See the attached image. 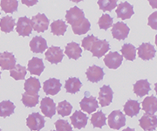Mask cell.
<instances>
[{"instance_id": "obj_16", "label": "cell", "mask_w": 157, "mask_h": 131, "mask_svg": "<svg viewBox=\"0 0 157 131\" xmlns=\"http://www.w3.org/2000/svg\"><path fill=\"white\" fill-rule=\"evenodd\" d=\"M134 6L130 5L128 2H123L121 3L117 6V10H116V14L117 17L121 18L122 20L129 19L130 17L134 15Z\"/></svg>"}, {"instance_id": "obj_44", "label": "cell", "mask_w": 157, "mask_h": 131, "mask_svg": "<svg viewBox=\"0 0 157 131\" xmlns=\"http://www.w3.org/2000/svg\"><path fill=\"white\" fill-rule=\"evenodd\" d=\"M148 2H149V4H150V6H152V8H154V9H155L157 7V0H148Z\"/></svg>"}, {"instance_id": "obj_15", "label": "cell", "mask_w": 157, "mask_h": 131, "mask_svg": "<svg viewBox=\"0 0 157 131\" xmlns=\"http://www.w3.org/2000/svg\"><path fill=\"white\" fill-rule=\"evenodd\" d=\"M70 120H71V122H72V125L73 126V128L80 129H83L86 126L88 117L83 112L77 110L73 113V114L71 115Z\"/></svg>"}, {"instance_id": "obj_13", "label": "cell", "mask_w": 157, "mask_h": 131, "mask_svg": "<svg viewBox=\"0 0 157 131\" xmlns=\"http://www.w3.org/2000/svg\"><path fill=\"white\" fill-rule=\"evenodd\" d=\"M61 89V82L55 78H51L45 80L43 85V90L46 94L55 95Z\"/></svg>"}, {"instance_id": "obj_12", "label": "cell", "mask_w": 157, "mask_h": 131, "mask_svg": "<svg viewBox=\"0 0 157 131\" xmlns=\"http://www.w3.org/2000/svg\"><path fill=\"white\" fill-rule=\"evenodd\" d=\"M113 92L109 86L104 85L103 87H101L99 93V101L101 107L104 108L110 105L113 101Z\"/></svg>"}, {"instance_id": "obj_24", "label": "cell", "mask_w": 157, "mask_h": 131, "mask_svg": "<svg viewBox=\"0 0 157 131\" xmlns=\"http://www.w3.org/2000/svg\"><path fill=\"white\" fill-rule=\"evenodd\" d=\"M91 28V24L89 20L86 17H83L81 20H79L78 23L72 25V29L73 33L76 35H83L86 33Z\"/></svg>"}, {"instance_id": "obj_23", "label": "cell", "mask_w": 157, "mask_h": 131, "mask_svg": "<svg viewBox=\"0 0 157 131\" xmlns=\"http://www.w3.org/2000/svg\"><path fill=\"white\" fill-rule=\"evenodd\" d=\"M150 91V83L147 80H140L134 85V93L139 97H143Z\"/></svg>"}, {"instance_id": "obj_2", "label": "cell", "mask_w": 157, "mask_h": 131, "mask_svg": "<svg viewBox=\"0 0 157 131\" xmlns=\"http://www.w3.org/2000/svg\"><path fill=\"white\" fill-rule=\"evenodd\" d=\"M79 106L82 111L87 114H92L99 108V104L94 96L90 95L88 92L85 93V97L80 101Z\"/></svg>"}, {"instance_id": "obj_33", "label": "cell", "mask_w": 157, "mask_h": 131, "mask_svg": "<svg viewBox=\"0 0 157 131\" xmlns=\"http://www.w3.org/2000/svg\"><path fill=\"white\" fill-rule=\"evenodd\" d=\"M91 123L94 128L101 129L103 126L107 124V117L105 114L101 111H98L92 115L91 117Z\"/></svg>"}, {"instance_id": "obj_7", "label": "cell", "mask_w": 157, "mask_h": 131, "mask_svg": "<svg viewBox=\"0 0 157 131\" xmlns=\"http://www.w3.org/2000/svg\"><path fill=\"white\" fill-rule=\"evenodd\" d=\"M123 57L117 52H108L104 58V63L108 68L117 69L122 64Z\"/></svg>"}, {"instance_id": "obj_14", "label": "cell", "mask_w": 157, "mask_h": 131, "mask_svg": "<svg viewBox=\"0 0 157 131\" xmlns=\"http://www.w3.org/2000/svg\"><path fill=\"white\" fill-rule=\"evenodd\" d=\"M138 56L143 60H152L155 55V49L150 43H143L141 44L138 49Z\"/></svg>"}, {"instance_id": "obj_46", "label": "cell", "mask_w": 157, "mask_h": 131, "mask_svg": "<svg viewBox=\"0 0 157 131\" xmlns=\"http://www.w3.org/2000/svg\"><path fill=\"white\" fill-rule=\"evenodd\" d=\"M72 2H73V3H79V2H81L82 0H71Z\"/></svg>"}, {"instance_id": "obj_47", "label": "cell", "mask_w": 157, "mask_h": 131, "mask_svg": "<svg viewBox=\"0 0 157 131\" xmlns=\"http://www.w3.org/2000/svg\"><path fill=\"white\" fill-rule=\"evenodd\" d=\"M0 78H1V72H0Z\"/></svg>"}, {"instance_id": "obj_18", "label": "cell", "mask_w": 157, "mask_h": 131, "mask_svg": "<svg viewBox=\"0 0 157 131\" xmlns=\"http://www.w3.org/2000/svg\"><path fill=\"white\" fill-rule=\"evenodd\" d=\"M83 17H85L84 12L79 9L77 6L72 7L70 10H68L66 14V19L68 24L71 25L74 24L78 23L79 20H81Z\"/></svg>"}, {"instance_id": "obj_37", "label": "cell", "mask_w": 157, "mask_h": 131, "mask_svg": "<svg viewBox=\"0 0 157 131\" xmlns=\"http://www.w3.org/2000/svg\"><path fill=\"white\" fill-rule=\"evenodd\" d=\"M56 108L58 114H60L63 117H65V116H67L69 114H71L73 106L67 101H62L60 102H59L58 107Z\"/></svg>"}, {"instance_id": "obj_3", "label": "cell", "mask_w": 157, "mask_h": 131, "mask_svg": "<svg viewBox=\"0 0 157 131\" xmlns=\"http://www.w3.org/2000/svg\"><path fill=\"white\" fill-rule=\"evenodd\" d=\"M32 27L37 33H44L48 29L49 19L43 13H39L35 15L31 19Z\"/></svg>"}, {"instance_id": "obj_28", "label": "cell", "mask_w": 157, "mask_h": 131, "mask_svg": "<svg viewBox=\"0 0 157 131\" xmlns=\"http://www.w3.org/2000/svg\"><path fill=\"white\" fill-rule=\"evenodd\" d=\"M81 87H82V83L78 78L71 77L66 81L65 88L69 94H76L80 90Z\"/></svg>"}, {"instance_id": "obj_41", "label": "cell", "mask_w": 157, "mask_h": 131, "mask_svg": "<svg viewBox=\"0 0 157 131\" xmlns=\"http://www.w3.org/2000/svg\"><path fill=\"white\" fill-rule=\"evenodd\" d=\"M97 40H98L97 37L94 36V35H89V36H87V37H86V38L83 39V40H82V45L81 46H82V47L84 48L85 50L90 51L92 45Z\"/></svg>"}, {"instance_id": "obj_49", "label": "cell", "mask_w": 157, "mask_h": 131, "mask_svg": "<svg viewBox=\"0 0 157 131\" xmlns=\"http://www.w3.org/2000/svg\"><path fill=\"white\" fill-rule=\"evenodd\" d=\"M0 131H1V129H0Z\"/></svg>"}, {"instance_id": "obj_32", "label": "cell", "mask_w": 157, "mask_h": 131, "mask_svg": "<svg viewBox=\"0 0 157 131\" xmlns=\"http://www.w3.org/2000/svg\"><path fill=\"white\" fill-rule=\"evenodd\" d=\"M15 105L11 101H4L0 102V116L1 117H8L14 113Z\"/></svg>"}, {"instance_id": "obj_20", "label": "cell", "mask_w": 157, "mask_h": 131, "mask_svg": "<svg viewBox=\"0 0 157 131\" xmlns=\"http://www.w3.org/2000/svg\"><path fill=\"white\" fill-rule=\"evenodd\" d=\"M30 48L35 53H42L47 49V42L44 38L35 36L30 42Z\"/></svg>"}, {"instance_id": "obj_5", "label": "cell", "mask_w": 157, "mask_h": 131, "mask_svg": "<svg viewBox=\"0 0 157 131\" xmlns=\"http://www.w3.org/2000/svg\"><path fill=\"white\" fill-rule=\"evenodd\" d=\"M110 46L109 43L106 40H98L94 42L91 46L90 52H92L93 56L97 58H101L106 54L107 52L109 51Z\"/></svg>"}, {"instance_id": "obj_29", "label": "cell", "mask_w": 157, "mask_h": 131, "mask_svg": "<svg viewBox=\"0 0 157 131\" xmlns=\"http://www.w3.org/2000/svg\"><path fill=\"white\" fill-rule=\"evenodd\" d=\"M67 30V25L63 20H55L51 25V32L53 35L63 36Z\"/></svg>"}, {"instance_id": "obj_35", "label": "cell", "mask_w": 157, "mask_h": 131, "mask_svg": "<svg viewBox=\"0 0 157 131\" xmlns=\"http://www.w3.org/2000/svg\"><path fill=\"white\" fill-rule=\"evenodd\" d=\"M0 6L6 13H13L17 10V0H1Z\"/></svg>"}, {"instance_id": "obj_22", "label": "cell", "mask_w": 157, "mask_h": 131, "mask_svg": "<svg viewBox=\"0 0 157 131\" xmlns=\"http://www.w3.org/2000/svg\"><path fill=\"white\" fill-rule=\"evenodd\" d=\"M65 53L67 54V56L69 59L78 60V59L81 57L82 49H81L80 46L78 44H77L76 42H71L66 46Z\"/></svg>"}, {"instance_id": "obj_21", "label": "cell", "mask_w": 157, "mask_h": 131, "mask_svg": "<svg viewBox=\"0 0 157 131\" xmlns=\"http://www.w3.org/2000/svg\"><path fill=\"white\" fill-rule=\"evenodd\" d=\"M45 69V65L41 59L37 57H33L31 60H29L27 70L31 73V74H34L39 76L41 73Z\"/></svg>"}, {"instance_id": "obj_27", "label": "cell", "mask_w": 157, "mask_h": 131, "mask_svg": "<svg viewBox=\"0 0 157 131\" xmlns=\"http://www.w3.org/2000/svg\"><path fill=\"white\" fill-rule=\"evenodd\" d=\"M140 103L135 100H129L124 105V112L129 117H134L140 112Z\"/></svg>"}, {"instance_id": "obj_19", "label": "cell", "mask_w": 157, "mask_h": 131, "mask_svg": "<svg viewBox=\"0 0 157 131\" xmlns=\"http://www.w3.org/2000/svg\"><path fill=\"white\" fill-rule=\"evenodd\" d=\"M86 74L87 80L89 81L93 82V83H97L103 79L104 71H103V69L98 66H91L87 68Z\"/></svg>"}, {"instance_id": "obj_34", "label": "cell", "mask_w": 157, "mask_h": 131, "mask_svg": "<svg viewBox=\"0 0 157 131\" xmlns=\"http://www.w3.org/2000/svg\"><path fill=\"white\" fill-rule=\"evenodd\" d=\"M24 88L25 92H33V93H39L40 89V82L37 78L30 77L25 80Z\"/></svg>"}, {"instance_id": "obj_31", "label": "cell", "mask_w": 157, "mask_h": 131, "mask_svg": "<svg viewBox=\"0 0 157 131\" xmlns=\"http://www.w3.org/2000/svg\"><path fill=\"white\" fill-rule=\"evenodd\" d=\"M121 52L122 53V57L128 60L133 61L136 58V48L132 44H124L121 49Z\"/></svg>"}, {"instance_id": "obj_6", "label": "cell", "mask_w": 157, "mask_h": 131, "mask_svg": "<svg viewBox=\"0 0 157 131\" xmlns=\"http://www.w3.org/2000/svg\"><path fill=\"white\" fill-rule=\"evenodd\" d=\"M16 32L19 36L26 37L32 33L33 27L31 19L27 17H20L17 19V23L16 24Z\"/></svg>"}, {"instance_id": "obj_26", "label": "cell", "mask_w": 157, "mask_h": 131, "mask_svg": "<svg viewBox=\"0 0 157 131\" xmlns=\"http://www.w3.org/2000/svg\"><path fill=\"white\" fill-rule=\"evenodd\" d=\"M39 94L38 93L25 92L22 95V103L27 108H33L39 103Z\"/></svg>"}, {"instance_id": "obj_11", "label": "cell", "mask_w": 157, "mask_h": 131, "mask_svg": "<svg viewBox=\"0 0 157 131\" xmlns=\"http://www.w3.org/2000/svg\"><path fill=\"white\" fill-rule=\"evenodd\" d=\"M130 29L122 22H117L113 25L112 35L114 39L118 40H124L128 38Z\"/></svg>"}, {"instance_id": "obj_36", "label": "cell", "mask_w": 157, "mask_h": 131, "mask_svg": "<svg viewBox=\"0 0 157 131\" xmlns=\"http://www.w3.org/2000/svg\"><path fill=\"white\" fill-rule=\"evenodd\" d=\"M26 71L27 70L25 67L17 64V65H15L13 68L10 70V75L16 80H25V77L26 75Z\"/></svg>"}, {"instance_id": "obj_9", "label": "cell", "mask_w": 157, "mask_h": 131, "mask_svg": "<svg viewBox=\"0 0 157 131\" xmlns=\"http://www.w3.org/2000/svg\"><path fill=\"white\" fill-rule=\"evenodd\" d=\"M40 109L45 116L52 118L56 113V104L51 98L45 97L40 102Z\"/></svg>"}, {"instance_id": "obj_39", "label": "cell", "mask_w": 157, "mask_h": 131, "mask_svg": "<svg viewBox=\"0 0 157 131\" xmlns=\"http://www.w3.org/2000/svg\"><path fill=\"white\" fill-rule=\"evenodd\" d=\"M113 17L108 14H103L99 19V27L102 30H107L113 25Z\"/></svg>"}, {"instance_id": "obj_40", "label": "cell", "mask_w": 157, "mask_h": 131, "mask_svg": "<svg viewBox=\"0 0 157 131\" xmlns=\"http://www.w3.org/2000/svg\"><path fill=\"white\" fill-rule=\"evenodd\" d=\"M56 131H73L72 126L68 123L67 121L63 119H59L55 122Z\"/></svg>"}, {"instance_id": "obj_1", "label": "cell", "mask_w": 157, "mask_h": 131, "mask_svg": "<svg viewBox=\"0 0 157 131\" xmlns=\"http://www.w3.org/2000/svg\"><path fill=\"white\" fill-rule=\"evenodd\" d=\"M126 124L125 114L121 110H114L108 115V125L113 129H120Z\"/></svg>"}, {"instance_id": "obj_43", "label": "cell", "mask_w": 157, "mask_h": 131, "mask_svg": "<svg viewBox=\"0 0 157 131\" xmlns=\"http://www.w3.org/2000/svg\"><path fill=\"white\" fill-rule=\"evenodd\" d=\"M38 1L39 0H21V2H22L23 4L25 5L26 6H28V7L35 6L38 3Z\"/></svg>"}, {"instance_id": "obj_4", "label": "cell", "mask_w": 157, "mask_h": 131, "mask_svg": "<svg viewBox=\"0 0 157 131\" xmlns=\"http://www.w3.org/2000/svg\"><path fill=\"white\" fill-rule=\"evenodd\" d=\"M26 125L31 130H41L45 127V118L39 113H32L26 119Z\"/></svg>"}, {"instance_id": "obj_45", "label": "cell", "mask_w": 157, "mask_h": 131, "mask_svg": "<svg viewBox=\"0 0 157 131\" xmlns=\"http://www.w3.org/2000/svg\"><path fill=\"white\" fill-rule=\"evenodd\" d=\"M122 131H135L134 129H130V128H127V129H123Z\"/></svg>"}, {"instance_id": "obj_48", "label": "cell", "mask_w": 157, "mask_h": 131, "mask_svg": "<svg viewBox=\"0 0 157 131\" xmlns=\"http://www.w3.org/2000/svg\"><path fill=\"white\" fill-rule=\"evenodd\" d=\"M51 131H56V130H51Z\"/></svg>"}, {"instance_id": "obj_38", "label": "cell", "mask_w": 157, "mask_h": 131, "mask_svg": "<svg viewBox=\"0 0 157 131\" xmlns=\"http://www.w3.org/2000/svg\"><path fill=\"white\" fill-rule=\"evenodd\" d=\"M98 5L101 11L111 12L117 6V0H98Z\"/></svg>"}, {"instance_id": "obj_30", "label": "cell", "mask_w": 157, "mask_h": 131, "mask_svg": "<svg viewBox=\"0 0 157 131\" xmlns=\"http://www.w3.org/2000/svg\"><path fill=\"white\" fill-rule=\"evenodd\" d=\"M15 25V19L10 16L3 17L0 20V29L6 33H9L11 31H13Z\"/></svg>"}, {"instance_id": "obj_10", "label": "cell", "mask_w": 157, "mask_h": 131, "mask_svg": "<svg viewBox=\"0 0 157 131\" xmlns=\"http://www.w3.org/2000/svg\"><path fill=\"white\" fill-rule=\"evenodd\" d=\"M140 128L144 131H154L157 127V117L155 114H145L139 121Z\"/></svg>"}, {"instance_id": "obj_17", "label": "cell", "mask_w": 157, "mask_h": 131, "mask_svg": "<svg viewBox=\"0 0 157 131\" xmlns=\"http://www.w3.org/2000/svg\"><path fill=\"white\" fill-rule=\"evenodd\" d=\"M16 65V58L13 53L4 52L0 53V67L3 70H11Z\"/></svg>"}, {"instance_id": "obj_42", "label": "cell", "mask_w": 157, "mask_h": 131, "mask_svg": "<svg viewBox=\"0 0 157 131\" xmlns=\"http://www.w3.org/2000/svg\"><path fill=\"white\" fill-rule=\"evenodd\" d=\"M148 25L154 30H157V12L152 13L148 17Z\"/></svg>"}, {"instance_id": "obj_8", "label": "cell", "mask_w": 157, "mask_h": 131, "mask_svg": "<svg viewBox=\"0 0 157 131\" xmlns=\"http://www.w3.org/2000/svg\"><path fill=\"white\" fill-rule=\"evenodd\" d=\"M64 53L60 47L59 46H51L45 52V59L47 61L52 64H59L62 61Z\"/></svg>"}, {"instance_id": "obj_25", "label": "cell", "mask_w": 157, "mask_h": 131, "mask_svg": "<svg viewBox=\"0 0 157 131\" xmlns=\"http://www.w3.org/2000/svg\"><path fill=\"white\" fill-rule=\"evenodd\" d=\"M142 109L146 114H154L157 111V98L154 95L147 96L142 102Z\"/></svg>"}]
</instances>
